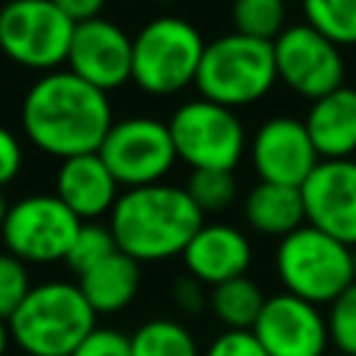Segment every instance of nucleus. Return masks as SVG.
Segmentation results:
<instances>
[{
	"instance_id": "4",
	"label": "nucleus",
	"mask_w": 356,
	"mask_h": 356,
	"mask_svg": "<svg viewBox=\"0 0 356 356\" xmlns=\"http://www.w3.org/2000/svg\"><path fill=\"white\" fill-rule=\"evenodd\" d=\"M206 50L200 28L178 14H159L134 33L131 83L150 97H172L195 86Z\"/></svg>"
},
{
	"instance_id": "35",
	"label": "nucleus",
	"mask_w": 356,
	"mask_h": 356,
	"mask_svg": "<svg viewBox=\"0 0 356 356\" xmlns=\"http://www.w3.org/2000/svg\"><path fill=\"white\" fill-rule=\"evenodd\" d=\"M8 197H6V192L0 189V228H3V222H6V214H8Z\"/></svg>"
},
{
	"instance_id": "2",
	"label": "nucleus",
	"mask_w": 356,
	"mask_h": 356,
	"mask_svg": "<svg viewBox=\"0 0 356 356\" xmlns=\"http://www.w3.org/2000/svg\"><path fill=\"white\" fill-rule=\"evenodd\" d=\"M203 222L206 217L189 192L167 181L122 189L108 214V228L117 239V248L139 264L181 259Z\"/></svg>"
},
{
	"instance_id": "11",
	"label": "nucleus",
	"mask_w": 356,
	"mask_h": 356,
	"mask_svg": "<svg viewBox=\"0 0 356 356\" xmlns=\"http://www.w3.org/2000/svg\"><path fill=\"white\" fill-rule=\"evenodd\" d=\"M273 56L278 81L309 103L345 86L348 67L342 47L328 42L306 22L286 25L273 39Z\"/></svg>"
},
{
	"instance_id": "23",
	"label": "nucleus",
	"mask_w": 356,
	"mask_h": 356,
	"mask_svg": "<svg viewBox=\"0 0 356 356\" xmlns=\"http://www.w3.org/2000/svg\"><path fill=\"white\" fill-rule=\"evenodd\" d=\"M303 22L337 47H356V0H300Z\"/></svg>"
},
{
	"instance_id": "20",
	"label": "nucleus",
	"mask_w": 356,
	"mask_h": 356,
	"mask_svg": "<svg viewBox=\"0 0 356 356\" xmlns=\"http://www.w3.org/2000/svg\"><path fill=\"white\" fill-rule=\"evenodd\" d=\"M95 314H120L128 309L142 289V264L122 250L103 259L97 267L75 278Z\"/></svg>"
},
{
	"instance_id": "18",
	"label": "nucleus",
	"mask_w": 356,
	"mask_h": 356,
	"mask_svg": "<svg viewBox=\"0 0 356 356\" xmlns=\"http://www.w3.org/2000/svg\"><path fill=\"white\" fill-rule=\"evenodd\" d=\"M320 161L353 159L356 153V86H339L314 100L303 117Z\"/></svg>"
},
{
	"instance_id": "28",
	"label": "nucleus",
	"mask_w": 356,
	"mask_h": 356,
	"mask_svg": "<svg viewBox=\"0 0 356 356\" xmlns=\"http://www.w3.org/2000/svg\"><path fill=\"white\" fill-rule=\"evenodd\" d=\"M31 289H33L31 264L11 256L8 250H0V317L8 320Z\"/></svg>"
},
{
	"instance_id": "3",
	"label": "nucleus",
	"mask_w": 356,
	"mask_h": 356,
	"mask_svg": "<svg viewBox=\"0 0 356 356\" xmlns=\"http://www.w3.org/2000/svg\"><path fill=\"white\" fill-rule=\"evenodd\" d=\"M97 314L78 281L47 278L33 284L19 309L8 317L11 342L25 356H72L92 334Z\"/></svg>"
},
{
	"instance_id": "6",
	"label": "nucleus",
	"mask_w": 356,
	"mask_h": 356,
	"mask_svg": "<svg viewBox=\"0 0 356 356\" xmlns=\"http://www.w3.org/2000/svg\"><path fill=\"white\" fill-rule=\"evenodd\" d=\"M273 267L284 292L328 306L356 281V250L306 222L278 239Z\"/></svg>"
},
{
	"instance_id": "24",
	"label": "nucleus",
	"mask_w": 356,
	"mask_h": 356,
	"mask_svg": "<svg viewBox=\"0 0 356 356\" xmlns=\"http://www.w3.org/2000/svg\"><path fill=\"white\" fill-rule=\"evenodd\" d=\"M231 25L242 36L273 42L286 28V0H231Z\"/></svg>"
},
{
	"instance_id": "21",
	"label": "nucleus",
	"mask_w": 356,
	"mask_h": 356,
	"mask_svg": "<svg viewBox=\"0 0 356 356\" xmlns=\"http://www.w3.org/2000/svg\"><path fill=\"white\" fill-rule=\"evenodd\" d=\"M264 289L250 275H239L209 289V309L222 331H250L264 309Z\"/></svg>"
},
{
	"instance_id": "9",
	"label": "nucleus",
	"mask_w": 356,
	"mask_h": 356,
	"mask_svg": "<svg viewBox=\"0 0 356 356\" xmlns=\"http://www.w3.org/2000/svg\"><path fill=\"white\" fill-rule=\"evenodd\" d=\"M97 153L122 189L161 184L178 164L167 120L147 114L114 120Z\"/></svg>"
},
{
	"instance_id": "36",
	"label": "nucleus",
	"mask_w": 356,
	"mask_h": 356,
	"mask_svg": "<svg viewBox=\"0 0 356 356\" xmlns=\"http://www.w3.org/2000/svg\"><path fill=\"white\" fill-rule=\"evenodd\" d=\"M147 3H156V6H170V3H178V0H147Z\"/></svg>"
},
{
	"instance_id": "15",
	"label": "nucleus",
	"mask_w": 356,
	"mask_h": 356,
	"mask_svg": "<svg viewBox=\"0 0 356 356\" xmlns=\"http://www.w3.org/2000/svg\"><path fill=\"white\" fill-rule=\"evenodd\" d=\"M306 222L356 250V159L320 161L300 186Z\"/></svg>"
},
{
	"instance_id": "12",
	"label": "nucleus",
	"mask_w": 356,
	"mask_h": 356,
	"mask_svg": "<svg viewBox=\"0 0 356 356\" xmlns=\"http://www.w3.org/2000/svg\"><path fill=\"white\" fill-rule=\"evenodd\" d=\"M248 156L259 181L284 186H303V181L320 164L306 122L292 114L267 117L250 136Z\"/></svg>"
},
{
	"instance_id": "32",
	"label": "nucleus",
	"mask_w": 356,
	"mask_h": 356,
	"mask_svg": "<svg viewBox=\"0 0 356 356\" xmlns=\"http://www.w3.org/2000/svg\"><path fill=\"white\" fill-rule=\"evenodd\" d=\"M170 295H172V303L178 306V312H184V314H189V317H192V314H200V312L209 306V286L200 284L197 278H192L189 273L175 275Z\"/></svg>"
},
{
	"instance_id": "5",
	"label": "nucleus",
	"mask_w": 356,
	"mask_h": 356,
	"mask_svg": "<svg viewBox=\"0 0 356 356\" xmlns=\"http://www.w3.org/2000/svg\"><path fill=\"white\" fill-rule=\"evenodd\" d=\"M278 83L273 42L242 36L236 31L206 42L195 89L197 97L228 108H245L264 100Z\"/></svg>"
},
{
	"instance_id": "31",
	"label": "nucleus",
	"mask_w": 356,
	"mask_h": 356,
	"mask_svg": "<svg viewBox=\"0 0 356 356\" xmlns=\"http://www.w3.org/2000/svg\"><path fill=\"white\" fill-rule=\"evenodd\" d=\"M25 167V147L22 139L0 122V189H6L8 184H14L19 178Z\"/></svg>"
},
{
	"instance_id": "26",
	"label": "nucleus",
	"mask_w": 356,
	"mask_h": 356,
	"mask_svg": "<svg viewBox=\"0 0 356 356\" xmlns=\"http://www.w3.org/2000/svg\"><path fill=\"white\" fill-rule=\"evenodd\" d=\"M117 250H120V248H117V239H114L108 222H100V220H95V222H81L78 236L72 239L64 264H67V270L78 278V275L89 273L92 267H97L103 259H108V256L117 253Z\"/></svg>"
},
{
	"instance_id": "33",
	"label": "nucleus",
	"mask_w": 356,
	"mask_h": 356,
	"mask_svg": "<svg viewBox=\"0 0 356 356\" xmlns=\"http://www.w3.org/2000/svg\"><path fill=\"white\" fill-rule=\"evenodd\" d=\"M75 25L81 22H89V19H97L103 17V8L108 0H53Z\"/></svg>"
},
{
	"instance_id": "22",
	"label": "nucleus",
	"mask_w": 356,
	"mask_h": 356,
	"mask_svg": "<svg viewBox=\"0 0 356 356\" xmlns=\"http://www.w3.org/2000/svg\"><path fill=\"white\" fill-rule=\"evenodd\" d=\"M131 356H203V350L186 323L150 317L131 334Z\"/></svg>"
},
{
	"instance_id": "7",
	"label": "nucleus",
	"mask_w": 356,
	"mask_h": 356,
	"mask_svg": "<svg viewBox=\"0 0 356 356\" xmlns=\"http://www.w3.org/2000/svg\"><path fill=\"white\" fill-rule=\"evenodd\" d=\"M167 125L178 161L192 170L234 172L248 153L250 139L242 117L234 108L206 97H192L175 106Z\"/></svg>"
},
{
	"instance_id": "17",
	"label": "nucleus",
	"mask_w": 356,
	"mask_h": 356,
	"mask_svg": "<svg viewBox=\"0 0 356 356\" xmlns=\"http://www.w3.org/2000/svg\"><path fill=\"white\" fill-rule=\"evenodd\" d=\"M53 195L81 220L95 222L111 214L122 186L100 159V153H83L58 161L53 175Z\"/></svg>"
},
{
	"instance_id": "29",
	"label": "nucleus",
	"mask_w": 356,
	"mask_h": 356,
	"mask_svg": "<svg viewBox=\"0 0 356 356\" xmlns=\"http://www.w3.org/2000/svg\"><path fill=\"white\" fill-rule=\"evenodd\" d=\"M72 356H131V334L111 325H95Z\"/></svg>"
},
{
	"instance_id": "19",
	"label": "nucleus",
	"mask_w": 356,
	"mask_h": 356,
	"mask_svg": "<svg viewBox=\"0 0 356 356\" xmlns=\"http://www.w3.org/2000/svg\"><path fill=\"white\" fill-rule=\"evenodd\" d=\"M242 217L253 234L267 239H284L286 234L306 225L300 186L256 181L242 200Z\"/></svg>"
},
{
	"instance_id": "25",
	"label": "nucleus",
	"mask_w": 356,
	"mask_h": 356,
	"mask_svg": "<svg viewBox=\"0 0 356 356\" xmlns=\"http://www.w3.org/2000/svg\"><path fill=\"white\" fill-rule=\"evenodd\" d=\"M184 189L189 192V197L195 200L203 217L225 214L236 203V195H239L236 175L225 170H192L186 175Z\"/></svg>"
},
{
	"instance_id": "14",
	"label": "nucleus",
	"mask_w": 356,
	"mask_h": 356,
	"mask_svg": "<svg viewBox=\"0 0 356 356\" xmlns=\"http://www.w3.org/2000/svg\"><path fill=\"white\" fill-rule=\"evenodd\" d=\"M131 58L134 36L120 22L97 17L75 25L67 53V70L103 92H114L131 83Z\"/></svg>"
},
{
	"instance_id": "10",
	"label": "nucleus",
	"mask_w": 356,
	"mask_h": 356,
	"mask_svg": "<svg viewBox=\"0 0 356 356\" xmlns=\"http://www.w3.org/2000/svg\"><path fill=\"white\" fill-rule=\"evenodd\" d=\"M78 228L81 220L53 192H33L8 206L0 242L25 264L47 267L67 259Z\"/></svg>"
},
{
	"instance_id": "8",
	"label": "nucleus",
	"mask_w": 356,
	"mask_h": 356,
	"mask_svg": "<svg viewBox=\"0 0 356 356\" xmlns=\"http://www.w3.org/2000/svg\"><path fill=\"white\" fill-rule=\"evenodd\" d=\"M75 22L53 0H6L0 6V53L31 72L67 64Z\"/></svg>"
},
{
	"instance_id": "16",
	"label": "nucleus",
	"mask_w": 356,
	"mask_h": 356,
	"mask_svg": "<svg viewBox=\"0 0 356 356\" xmlns=\"http://www.w3.org/2000/svg\"><path fill=\"white\" fill-rule=\"evenodd\" d=\"M181 261H184V273H189L192 278H197L211 289L222 281L248 275L253 264V242L239 225L222 220H211V222L206 220L186 245V250L181 253Z\"/></svg>"
},
{
	"instance_id": "30",
	"label": "nucleus",
	"mask_w": 356,
	"mask_h": 356,
	"mask_svg": "<svg viewBox=\"0 0 356 356\" xmlns=\"http://www.w3.org/2000/svg\"><path fill=\"white\" fill-rule=\"evenodd\" d=\"M203 356H270L253 331H220L203 348Z\"/></svg>"
},
{
	"instance_id": "27",
	"label": "nucleus",
	"mask_w": 356,
	"mask_h": 356,
	"mask_svg": "<svg viewBox=\"0 0 356 356\" xmlns=\"http://www.w3.org/2000/svg\"><path fill=\"white\" fill-rule=\"evenodd\" d=\"M325 323L331 348L339 356H356V281L328 303Z\"/></svg>"
},
{
	"instance_id": "13",
	"label": "nucleus",
	"mask_w": 356,
	"mask_h": 356,
	"mask_svg": "<svg viewBox=\"0 0 356 356\" xmlns=\"http://www.w3.org/2000/svg\"><path fill=\"white\" fill-rule=\"evenodd\" d=\"M250 331L270 356H323L331 348L323 306L284 289L267 295Z\"/></svg>"
},
{
	"instance_id": "34",
	"label": "nucleus",
	"mask_w": 356,
	"mask_h": 356,
	"mask_svg": "<svg viewBox=\"0 0 356 356\" xmlns=\"http://www.w3.org/2000/svg\"><path fill=\"white\" fill-rule=\"evenodd\" d=\"M11 345H14V342H11V328H8V320H3V317H0V356H6Z\"/></svg>"
},
{
	"instance_id": "1",
	"label": "nucleus",
	"mask_w": 356,
	"mask_h": 356,
	"mask_svg": "<svg viewBox=\"0 0 356 356\" xmlns=\"http://www.w3.org/2000/svg\"><path fill=\"white\" fill-rule=\"evenodd\" d=\"M19 125L39 153L64 161L100 150L114 125V108L108 92L86 83L70 70H53L25 89Z\"/></svg>"
}]
</instances>
